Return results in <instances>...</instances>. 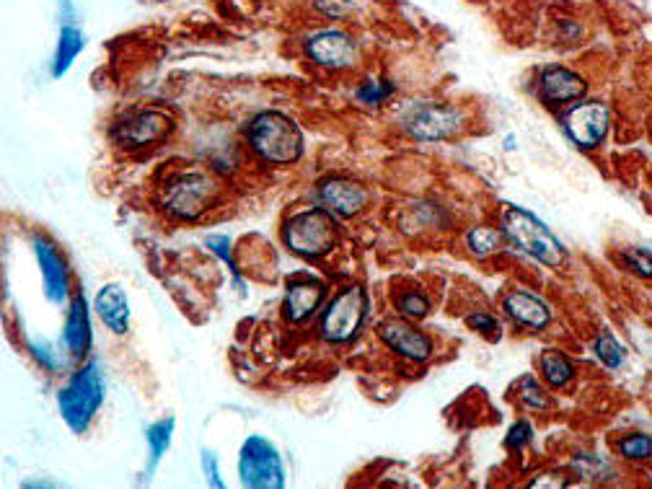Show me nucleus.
<instances>
[{"instance_id": "nucleus-1", "label": "nucleus", "mask_w": 652, "mask_h": 489, "mask_svg": "<svg viewBox=\"0 0 652 489\" xmlns=\"http://www.w3.org/2000/svg\"><path fill=\"white\" fill-rule=\"evenodd\" d=\"M223 197V184L210 171L192 169L171 171L158 184V210L174 223H197L213 213Z\"/></svg>"}, {"instance_id": "nucleus-2", "label": "nucleus", "mask_w": 652, "mask_h": 489, "mask_svg": "<svg viewBox=\"0 0 652 489\" xmlns=\"http://www.w3.org/2000/svg\"><path fill=\"white\" fill-rule=\"evenodd\" d=\"M246 148L257 161L267 166H295L306 156V135L301 125L280 112V109H262L246 122Z\"/></svg>"}, {"instance_id": "nucleus-3", "label": "nucleus", "mask_w": 652, "mask_h": 489, "mask_svg": "<svg viewBox=\"0 0 652 489\" xmlns=\"http://www.w3.org/2000/svg\"><path fill=\"white\" fill-rule=\"evenodd\" d=\"M104 399H107L104 370H101L99 360L88 358L78 363V368L57 389V412H60L70 433L83 435L96 420Z\"/></svg>"}, {"instance_id": "nucleus-4", "label": "nucleus", "mask_w": 652, "mask_h": 489, "mask_svg": "<svg viewBox=\"0 0 652 489\" xmlns=\"http://www.w3.org/2000/svg\"><path fill=\"white\" fill-rule=\"evenodd\" d=\"M339 223L342 220L326 213L324 207L314 202V205L285 215L283 226H280V239L293 257L306 259V262H321L332 251H337L339 239H342Z\"/></svg>"}, {"instance_id": "nucleus-5", "label": "nucleus", "mask_w": 652, "mask_h": 489, "mask_svg": "<svg viewBox=\"0 0 652 489\" xmlns=\"http://www.w3.org/2000/svg\"><path fill=\"white\" fill-rule=\"evenodd\" d=\"M500 231L505 233L508 246L518 249L521 254L531 257L533 262L562 270L570 262L565 244L552 233L544 220H539L531 210L521 205H505L500 215Z\"/></svg>"}, {"instance_id": "nucleus-6", "label": "nucleus", "mask_w": 652, "mask_h": 489, "mask_svg": "<svg viewBox=\"0 0 652 489\" xmlns=\"http://www.w3.org/2000/svg\"><path fill=\"white\" fill-rule=\"evenodd\" d=\"M370 316V295L363 285H345L329 295L321 314L316 316V332L321 342L347 347L363 334Z\"/></svg>"}, {"instance_id": "nucleus-7", "label": "nucleus", "mask_w": 652, "mask_h": 489, "mask_svg": "<svg viewBox=\"0 0 652 489\" xmlns=\"http://www.w3.org/2000/svg\"><path fill=\"white\" fill-rule=\"evenodd\" d=\"M399 127L417 143H443L469 127V114L453 101H412L399 114Z\"/></svg>"}, {"instance_id": "nucleus-8", "label": "nucleus", "mask_w": 652, "mask_h": 489, "mask_svg": "<svg viewBox=\"0 0 652 489\" xmlns=\"http://www.w3.org/2000/svg\"><path fill=\"white\" fill-rule=\"evenodd\" d=\"M174 130L176 120L163 109H130L112 122L109 140L120 151L140 153L148 148H158L163 140L171 138Z\"/></svg>"}, {"instance_id": "nucleus-9", "label": "nucleus", "mask_w": 652, "mask_h": 489, "mask_svg": "<svg viewBox=\"0 0 652 489\" xmlns=\"http://www.w3.org/2000/svg\"><path fill=\"white\" fill-rule=\"evenodd\" d=\"M239 479L246 489H283L288 469L280 448L259 433L246 435L239 448Z\"/></svg>"}, {"instance_id": "nucleus-10", "label": "nucleus", "mask_w": 652, "mask_h": 489, "mask_svg": "<svg viewBox=\"0 0 652 489\" xmlns=\"http://www.w3.org/2000/svg\"><path fill=\"white\" fill-rule=\"evenodd\" d=\"M562 130L580 151H593L603 145L611 130V109L598 99H580L562 117Z\"/></svg>"}, {"instance_id": "nucleus-11", "label": "nucleus", "mask_w": 652, "mask_h": 489, "mask_svg": "<svg viewBox=\"0 0 652 489\" xmlns=\"http://www.w3.org/2000/svg\"><path fill=\"white\" fill-rule=\"evenodd\" d=\"M314 200L337 220H352L370 207V192L358 179L332 174L314 184Z\"/></svg>"}, {"instance_id": "nucleus-12", "label": "nucleus", "mask_w": 652, "mask_h": 489, "mask_svg": "<svg viewBox=\"0 0 652 489\" xmlns=\"http://www.w3.org/2000/svg\"><path fill=\"white\" fill-rule=\"evenodd\" d=\"M329 301V285L314 272H295L288 277L283 295V319L293 326H303L321 314Z\"/></svg>"}, {"instance_id": "nucleus-13", "label": "nucleus", "mask_w": 652, "mask_h": 489, "mask_svg": "<svg viewBox=\"0 0 652 489\" xmlns=\"http://www.w3.org/2000/svg\"><path fill=\"white\" fill-rule=\"evenodd\" d=\"M303 52L316 68L345 73L358 63V42L345 29H319L303 44Z\"/></svg>"}, {"instance_id": "nucleus-14", "label": "nucleus", "mask_w": 652, "mask_h": 489, "mask_svg": "<svg viewBox=\"0 0 652 489\" xmlns=\"http://www.w3.org/2000/svg\"><path fill=\"white\" fill-rule=\"evenodd\" d=\"M32 251L34 259H37L39 275H42V290L44 298L55 306H63V303L70 301L73 295V275H70V267L65 262L63 251L57 249V244L47 236H34L32 239Z\"/></svg>"}, {"instance_id": "nucleus-15", "label": "nucleus", "mask_w": 652, "mask_h": 489, "mask_svg": "<svg viewBox=\"0 0 652 489\" xmlns=\"http://www.w3.org/2000/svg\"><path fill=\"white\" fill-rule=\"evenodd\" d=\"M378 339L383 342L386 350H391L399 358L409 360V363H427L433 358L435 342L433 337L414 324V321L404 319V316H396V319H386L378 324Z\"/></svg>"}, {"instance_id": "nucleus-16", "label": "nucleus", "mask_w": 652, "mask_h": 489, "mask_svg": "<svg viewBox=\"0 0 652 489\" xmlns=\"http://www.w3.org/2000/svg\"><path fill=\"white\" fill-rule=\"evenodd\" d=\"M63 347L73 363H83V360H88L91 358V350H94L91 303H88L83 290H76V295H73L68 303V314H65V324H63Z\"/></svg>"}, {"instance_id": "nucleus-17", "label": "nucleus", "mask_w": 652, "mask_h": 489, "mask_svg": "<svg viewBox=\"0 0 652 489\" xmlns=\"http://www.w3.org/2000/svg\"><path fill=\"white\" fill-rule=\"evenodd\" d=\"M502 314L508 316L515 326H521L526 332L539 334L544 329H549V324L554 321V311L552 306L536 295L533 290L526 288H513L508 293L502 295Z\"/></svg>"}, {"instance_id": "nucleus-18", "label": "nucleus", "mask_w": 652, "mask_h": 489, "mask_svg": "<svg viewBox=\"0 0 652 489\" xmlns=\"http://www.w3.org/2000/svg\"><path fill=\"white\" fill-rule=\"evenodd\" d=\"M588 94V83L565 65H549L539 73V96L546 107H570Z\"/></svg>"}, {"instance_id": "nucleus-19", "label": "nucleus", "mask_w": 652, "mask_h": 489, "mask_svg": "<svg viewBox=\"0 0 652 489\" xmlns=\"http://www.w3.org/2000/svg\"><path fill=\"white\" fill-rule=\"evenodd\" d=\"M94 311L99 321L117 337H125L132 324V308L127 290L120 283L101 285L94 295Z\"/></svg>"}, {"instance_id": "nucleus-20", "label": "nucleus", "mask_w": 652, "mask_h": 489, "mask_svg": "<svg viewBox=\"0 0 652 489\" xmlns=\"http://www.w3.org/2000/svg\"><path fill=\"white\" fill-rule=\"evenodd\" d=\"M86 50V34L81 32L78 24H63L60 26V37H57L55 55H52L50 73L52 78H63L76 60L81 57V52Z\"/></svg>"}, {"instance_id": "nucleus-21", "label": "nucleus", "mask_w": 652, "mask_h": 489, "mask_svg": "<svg viewBox=\"0 0 652 489\" xmlns=\"http://www.w3.org/2000/svg\"><path fill=\"white\" fill-rule=\"evenodd\" d=\"M539 373L541 381L546 383V389H567L577 376V368L565 352L557 350V347H546L539 355Z\"/></svg>"}, {"instance_id": "nucleus-22", "label": "nucleus", "mask_w": 652, "mask_h": 489, "mask_svg": "<svg viewBox=\"0 0 652 489\" xmlns=\"http://www.w3.org/2000/svg\"><path fill=\"white\" fill-rule=\"evenodd\" d=\"M176 433V417H161L153 425H148L145 430V443H148V461H145L143 477L151 479L156 474V469L161 466L163 456L171 448V440Z\"/></svg>"}, {"instance_id": "nucleus-23", "label": "nucleus", "mask_w": 652, "mask_h": 489, "mask_svg": "<svg viewBox=\"0 0 652 489\" xmlns=\"http://www.w3.org/2000/svg\"><path fill=\"white\" fill-rule=\"evenodd\" d=\"M202 246H205V249L210 251V254L218 259V262L226 264L233 288L241 290V293L246 295V280H244V275H241V267L236 264V249H233L231 236H228V233H207L205 241H202Z\"/></svg>"}, {"instance_id": "nucleus-24", "label": "nucleus", "mask_w": 652, "mask_h": 489, "mask_svg": "<svg viewBox=\"0 0 652 489\" xmlns=\"http://www.w3.org/2000/svg\"><path fill=\"white\" fill-rule=\"evenodd\" d=\"M508 246L505 233L495 226H474L466 233V249L474 259H492Z\"/></svg>"}, {"instance_id": "nucleus-25", "label": "nucleus", "mask_w": 652, "mask_h": 489, "mask_svg": "<svg viewBox=\"0 0 652 489\" xmlns=\"http://www.w3.org/2000/svg\"><path fill=\"white\" fill-rule=\"evenodd\" d=\"M394 311L409 321H420L425 319V316H430L433 301H430V295L420 288L399 290V293H394Z\"/></svg>"}, {"instance_id": "nucleus-26", "label": "nucleus", "mask_w": 652, "mask_h": 489, "mask_svg": "<svg viewBox=\"0 0 652 489\" xmlns=\"http://www.w3.org/2000/svg\"><path fill=\"white\" fill-rule=\"evenodd\" d=\"M394 94L396 86L389 78H365V81H360L358 88H355V101L368 109H376L383 107Z\"/></svg>"}, {"instance_id": "nucleus-27", "label": "nucleus", "mask_w": 652, "mask_h": 489, "mask_svg": "<svg viewBox=\"0 0 652 489\" xmlns=\"http://www.w3.org/2000/svg\"><path fill=\"white\" fill-rule=\"evenodd\" d=\"M518 399L528 412H546L552 407V396L546 391V383H541L539 378L523 376L518 381Z\"/></svg>"}, {"instance_id": "nucleus-28", "label": "nucleus", "mask_w": 652, "mask_h": 489, "mask_svg": "<svg viewBox=\"0 0 652 489\" xmlns=\"http://www.w3.org/2000/svg\"><path fill=\"white\" fill-rule=\"evenodd\" d=\"M593 352L609 370H619L624 365V347L619 345V339L611 332H601L593 339Z\"/></svg>"}, {"instance_id": "nucleus-29", "label": "nucleus", "mask_w": 652, "mask_h": 489, "mask_svg": "<svg viewBox=\"0 0 652 489\" xmlns=\"http://www.w3.org/2000/svg\"><path fill=\"white\" fill-rule=\"evenodd\" d=\"M616 451L627 461H650L652 458V438L647 433H629L619 438Z\"/></svg>"}, {"instance_id": "nucleus-30", "label": "nucleus", "mask_w": 652, "mask_h": 489, "mask_svg": "<svg viewBox=\"0 0 652 489\" xmlns=\"http://www.w3.org/2000/svg\"><path fill=\"white\" fill-rule=\"evenodd\" d=\"M29 355L47 373H57V370L63 368L60 352H57V347L52 345L50 339H29Z\"/></svg>"}, {"instance_id": "nucleus-31", "label": "nucleus", "mask_w": 652, "mask_h": 489, "mask_svg": "<svg viewBox=\"0 0 652 489\" xmlns=\"http://www.w3.org/2000/svg\"><path fill=\"white\" fill-rule=\"evenodd\" d=\"M464 324L469 326L471 332H477L479 337L487 339H500L502 324L495 314H489V311H471V314L464 316Z\"/></svg>"}, {"instance_id": "nucleus-32", "label": "nucleus", "mask_w": 652, "mask_h": 489, "mask_svg": "<svg viewBox=\"0 0 652 489\" xmlns=\"http://www.w3.org/2000/svg\"><path fill=\"white\" fill-rule=\"evenodd\" d=\"M533 443V425L528 420H515L513 425L508 427V435H505V448L508 451H523L526 446Z\"/></svg>"}, {"instance_id": "nucleus-33", "label": "nucleus", "mask_w": 652, "mask_h": 489, "mask_svg": "<svg viewBox=\"0 0 652 489\" xmlns=\"http://www.w3.org/2000/svg\"><path fill=\"white\" fill-rule=\"evenodd\" d=\"M621 262L629 272L640 277H652V254L645 249H627L621 254Z\"/></svg>"}, {"instance_id": "nucleus-34", "label": "nucleus", "mask_w": 652, "mask_h": 489, "mask_svg": "<svg viewBox=\"0 0 652 489\" xmlns=\"http://www.w3.org/2000/svg\"><path fill=\"white\" fill-rule=\"evenodd\" d=\"M314 8L324 19L342 21L355 11V3H352V0H314Z\"/></svg>"}, {"instance_id": "nucleus-35", "label": "nucleus", "mask_w": 652, "mask_h": 489, "mask_svg": "<svg viewBox=\"0 0 652 489\" xmlns=\"http://www.w3.org/2000/svg\"><path fill=\"white\" fill-rule=\"evenodd\" d=\"M200 466H202V474H205V479H207V487H213V489L226 487V482H223V474H220L218 453L210 451V448H205L200 456Z\"/></svg>"}, {"instance_id": "nucleus-36", "label": "nucleus", "mask_w": 652, "mask_h": 489, "mask_svg": "<svg viewBox=\"0 0 652 489\" xmlns=\"http://www.w3.org/2000/svg\"><path fill=\"white\" fill-rule=\"evenodd\" d=\"M60 19H63V24H76V6H73V0H60Z\"/></svg>"}, {"instance_id": "nucleus-37", "label": "nucleus", "mask_w": 652, "mask_h": 489, "mask_svg": "<svg viewBox=\"0 0 652 489\" xmlns=\"http://www.w3.org/2000/svg\"><path fill=\"white\" fill-rule=\"evenodd\" d=\"M24 487H55V482H24Z\"/></svg>"}]
</instances>
